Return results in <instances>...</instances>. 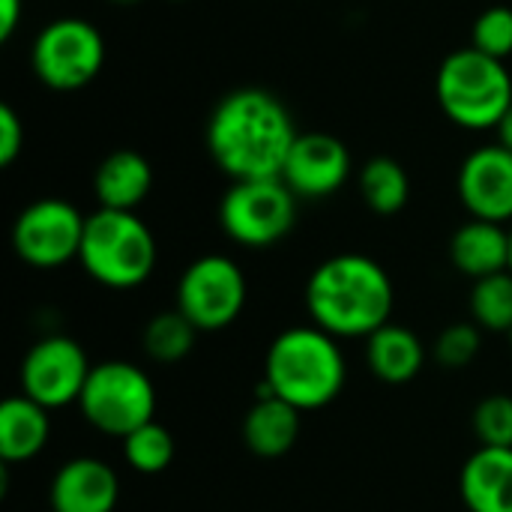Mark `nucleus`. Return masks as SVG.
I'll list each match as a JSON object with an SVG mask.
<instances>
[{
    "mask_svg": "<svg viewBox=\"0 0 512 512\" xmlns=\"http://www.w3.org/2000/svg\"><path fill=\"white\" fill-rule=\"evenodd\" d=\"M297 135L291 111L276 93L237 87L213 105L204 138L210 159L237 183L282 177Z\"/></svg>",
    "mask_w": 512,
    "mask_h": 512,
    "instance_id": "1",
    "label": "nucleus"
},
{
    "mask_svg": "<svg viewBox=\"0 0 512 512\" xmlns=\"http://www.w3.org/2000/svg\"><path fill=\"white\" fill-rule=\"evenodd\" d=\"M393 303L396 291L390 273L360 252H342L321 261L306 282L309 318L336 339H369L390 324Z\"/></svg>",
    "mask_w": 512,
    "mask_h": 512,
    "instance_id": "2",
    "label": "nucleus"
},
{
    "mask_svg": "<svg viewBox=\"0 0 512 512\" xmlns=\"http://www.w3.org/2000/svg\"><path fill=\"white\" fill-rule=\"evenodd\" d=\"M345 378L348 366L336 336L315 324L279 333L264 357V387L300 414L336 402Z\"/></svg>",
    "mask_w": 512,
    "mask_h": 512,
    "instance_id": "3",
    "label": "nucleus"
},
{
    "mask_svg": "<svg viewBox=\"0 0 512 512\" xmlns=\"http://www.w3.org/2000/svg\"><path fill=\"white\" fill-rule=\"evenodd\" d=\"M78 261L93 282L129 291L153 276L156 237L138 213L99 207L84 222Z\"/></svg>",
    "mask_w": 512,
    "mask_h": 512,
    "instance_id": "4",
    "label": "nucleus"
},
{
    "mask_svg": "<svg viewBox=\"0 0 512 512\" xmlns=\"http://www.w3.org/2000/svg\"><path fill=\"white\" fill-rule=\"evenodd\" d=\"M435 93L450 123L483 132L495 129L512 105V75L504 60L468 45L444 57L435 75Z\"/></svg>",
    "mask_w": 512,
    "mask_h": 512,
    "instance_id": "5",
    "label": "nucleus"
},
{
    "mask_svg": "<svg viewBox=\"0 0 512 512\" xmlns=\"http://www.w3.org/2000/svg\"><path fill=\"white\" fill-rule=\"evenodd\" d=\"M78 408L84 420L111 438H126L156 414V387L144 369L126 360H105L90 369Z\"/></svg>",
    "mask_w": 512,
    "mask_h": 512,
    "instance_id": "6",
    "label": "nucleus"
},
{
    "mask_svg": "<svg viewBox=\"0 0 512 512\" xmlns=\"http://www.w3.org/2000/svg\"><path fill=\"white\" fill-rule=\"evenodd\" d=\"M30 66L48 90H81L105 66V39L99 27L87 18H54L36 33L30 45Z\"/></svg>",
    "mask_w": 512,
    "mask_h": 512,
    "instance_id": "7",
    "label": "nucleus"
},
{
    "mask_svg": "<svg viewBox=\"0 0 512 512\" xmlns=\"http://www.w3.org/2000/svg\"><path fill=\"white\" fill-rule=\"evenodd\" d=\"M297 222V195L282 177L267 180H237L222 195L219 225L222 231L246 249L276 246L291 234Z\"/></svg>",
    "mask_w": 512,
    "mask_h": 512,
    "instance_id": "8",
    "label": "nucleus"
},
{
    "mask_svg": "<svg viewBox=\"0 0 512 512\" xmlns=\"http://www.w3.org/2000/svg\"><path fill=\"white\" fill-rule=\"evenodd\" d=\"M249 297L246 276L228 255L195 258L177 282V309L204 333L231 327Z\"/></svg>",
    "mask_w": 512,
    "mask_h": 512,
    "instance_id": "9",
    "label": "nucleus"
},
{
    "mask_svg": "<svg viewBox=\"0 0 512 512\" xmlns=\"http://www.w3.org/2000/svg\"><path fill=\"white\" fill-rule=\"evenodd\" d=\"M81 210L63 198H39L27 204L12 225L15 255L36 270H57L78 258L84 237Z\"/></svg>",
    "mask_w": 512,
    "mask_h": 512,
    "instance_id": "10",
    "label": "nucleus"
},
{
    "mask_svg": "<svg viewBox=\"0 0 512 512\" xmlns=\"http://www.w3.org/2000/svg\"><path fill=\"white\" fill-rule=\"evenodd\" d=\"M90 369L93 366L75 339L45 336L36 345H30V351L21 360V369H18L21 393L48 411L66 408L72 402L78 405L81 390L90 378Z\"/></svg>",
    "mask_w": 512,
    "mask_h": 512,
    "instance_id": "11",
    "label": "nucleus"
},
{
    "mask_svg": "<svg viewBox=\"0 0 512 512\" xmlns=\"http://www.w3.org/2000/svg\"><path fill=\"white\" fill-rule=\"evenodd\" d=\"M456 189L471 219L512 225V150L498 141L471 150L459 165Z\"/></svg>",
    "mask_w": 512,
    "mask_h": 512,
    "instance_id": "12",
    "label": "nucleus"
},
{
    "mask_svg": "<svg viewBox=\"0 0 512 512\" xmlns=\"http://www.w3.org/2000/svg\"><path fill=\"white\" fill-rule=\"evenodd\" d=\"M351 177V150L342 138L330 132H300L285 168L282 180L297 198H330Z\"/></svg>",
    "mask_w": 512,
    "mask_h": 512,
    "instance_id": "13",
    "label": "nucleus"
},
{
    "mask_svg": "<svg viewBox=\"0 0 512 512\" xmlns=\"http://www.w3.org/2000/svg\"><path fill=\"white\" fill-rule=\"evenodd\" d=\"M117 501V471L96 456H78L63 462L48 489L51 512H114Z\"/></svg>",
    "mask_w": 512,
    "mask_h": 512,
    "instance_id": "14",
    "label": "nucleus"
},
{
    "mask_svg": "<svg viewBox=\"0 0 512 512\" xmlns=\"http://www.w3.org/2000/svg\"><path fill=\"white\" fill-rule=\"evenodd\" d=\"M459 492L468 512H512V450L480 447L459 474Z\"/></svg>",
    "mask_w": 512,
    "mask_h": 512,
    "instance_id": "15",
    "label": "nucleus"
},
{
    "mask_svg": "<svg viewBox=\"0 0 512 512\" xmlns=\"http://www.w3.org/2000/svg\"><path fill=\"white\" fill-rule=\"evenodd\" d=\"M450 261L474 282L510 270V228L486 219H468L450 237Z\"/></svg>",
    "mask_w": 512,
    "mask_h": 512,
    "instance_id": "16",
    "label": "nucleus"
},
{
    "mask_svg": "<svg viewBox=\"0 0 512 512\" xmlns=\"http://www.w3.org/2000/svg\"><path fill=\"white\" fill-rule=\"evenodd\" d=\"M300 438V411L279 396H273L264 384L258 387L255 405L243 417V441L261 459H279L294 450Z\"/></svg>",
    "mask_w": 512,
    "mask_h": 512,
    "instance_id": "17",
    "label": "nucleus"
},
{
    "mask_svg": "<svg viewBox=\"0 0 512 512\" xmlns=\"http://www.w3.org/2000/svg\"><path fill=\"white\" fill-rule=\"evenodd\" d=\"M153 189V168L138 150L108 153L93 174V195L105 210H132L147 201Z\"/></svg>",
    "mask_w": 512,
    "mask_h": 512,
    "instance_id": "18",
    "label": "nucleus"
},
{
    "mask_svg": "<svg viewBox=\"0 0 512 512\" xmlns=\"http://www.w3.org/2000/svg\"><path fill=\"white\" fill-rule=\"evenodd\" d=\"M51 438L48 408L30 396H9L0 405V459L6 465L36 459Z\"/></svg>",
    "mask_w": 512,
    "mask_h": 512,
    "instance_id": "19",
    "label": "nucleus"
},
{
    "mask_svg": "<svg viewBox=\"0 0 512 512\" xmlns=\"http://www.w3.org/2000/svg\"><path fill=\"white\" fill-rule=\"evenodd\" d=\"M369 372L384 384H408L420 375L426 363V348L420 336L399 324H384L366 339Z\"/></svg>",
    "mask_w": 512,
    "mask_h": 512,
    "instance_id": "20",
    "label": "nucleus"
},
{
    "mask_svg": "<svg viewBox=\"0 0 512 512\" xmlns=\"http://www.w3.org/2000/svg\"><path fill=\"white\" fill-rule=\"evenodd\" d=\"M360 195L378 216H396L411 198V177L393 156H372L360 171Z\"/></svg>",
    "mask_w": 512,
    "mask_h": 512,
    "instance_id": "21",
    "label": "nucleus"
},
{
    "mask_svg": "<svg viewBox=\"0 0 512 512\" xmlns=\"http://www.w3.org/2000/svg\"><path fill=\"white\" fill-rule=\"evenodd\" d=\"M471 321L489 333H512V270L477 279L471 288Z\"/></svg>",
    "mask_w": 512,
    "mask_h": 512,
    "instance_id": "22",
    "label": "nucleus"
},
{
    "mask_svg": "<svg viewBox=\"0 0 512 512\" xmlns=\"http://www.w3.org/2000/svg\"><path fill=\"white\" fill-rule=\"evenodd\" d=\"M195 333L198 327L180 309L159 312L144 327V351L156 363H177L195 348Z\"/></svg>",
    "mask_w": 512,
    "mask_h": 512,
    "instance_id": "23",
    "label": "nucleus"
},
{
    "mask_svg": "<svg viewBox=\"0 0 512 512\" xmlns=\"http://www.w3.org/2000/svg\"><path fill=\"white\" fill-rule=\"evenodd\" d=\"M123 459L138 474H162L174 462V435L150 420L123 438Z\"/></svg>",
    "mask_w": 512,
    "mask_h": 512,
    "instance_id": "24",
    "label": "nucleus"
},
{
    "mask_svg": "<svg viewBox=\"0 0 512 512\" xmlns=\"http://www.w3.org/2000/svg\"><path fill=\"white\" fill-rule=\"evenodd\" d=\"M471 48L507 60L512 54V6H489L471 24Z\"/></svg>",
    "mask_w": 512,
    "mask_h": 512,
    "instance_id": "25",
    "label": "nucleus"
},
{
    "mask_svg": "<svg viewBox=\"0 0 512 512\" xmlns=\"http://www.w3.org/2000/svg\"><path fill=\"white\" fill-rule=\"evenodd\" d=\"M474 435L480 447H510L512 450V396L495 393L474 408Z\"/></svg>",
    "mask_w": 512,
    "mask_h": 512,
    "instance_id": "26",
    "label": "nucleus"
},
{
    "mask_svg": "<svg viewBox=\"0 0 512 512\" xmlns=\"http://www.w3.org/2000/svg\"><path fill=\"white\" fill-rule=\"evenodd\" d=\"M480 348H483V333L474 321L471 324H450L435 342V360L444 369H465L477 360Z\"/></svg>",
    "mask_w": 512,
    "mask_h": 512,
    "instance_id": "27",
    "label": "nucleus"
},
{
    "mask_svg": "<svg viewBox=\"0 0 512 512\" xmlns=\"http://www.w3.org/2000/svg\"><path fill=\"white\" fill-rule=\"evenodd\" d=\"M24 150V123L12 105H0V168H9Z\"/></svg>",
    "mask_w": 512,
    "mask_h": 512,
    "instance_id": "28",
    "label": "nucleus"
},
{
    "mask_svg": "<svg viewBox=\"0 0 512 512\" xmlns=\"http://www.w3.org/2000/svg\"><path fill=\"white\" fill-rule=\"evenodd\" d=\"M24 0H0V42H9L15 27L21 24Z\"/></svg>",
    "mask_w": 512,
    "mask_h": 512,
    "instance_id": "29",
    "label": "nucleus"
},
{
    "mask_svg": "<svg viewBox=\"0 0 512 512\" xmlns=\"http://www.w3.org/2000/svg\"><path fill=\"white\" fill-rule=\"evenodd\" d=\"M495 135H498V144H504L507 150H512V105L507 108V114L501 117V123L495 126Z\"/></svg>",
    "mask_w": 512,
    "mask_h": 512,
    "instance_id": "30",
    "label": "nucleus"
},
{
    "mask_svg": "<svg viewBox=\"0 0 512 512\" xmlns=\"http://www.w3.org/2000/svg\"><path fill=\"white\" fill-rule=\"evenodd\" d=\"M111 3H117V6H135V3H141V0H111Z\"/></svg>",
    "mask_w": 512,
    "mask_h": 512,
    "instance_id": "31",
    "label": "nucleus"
},
{
    "mask_svg": "<svg viewBox=\"0 0 512 512\" xmlns=\"http://www.w3.org/2000/svg\"><path fill=\"white\" fill-rule=\"evenodd\" d=\"M510 270H512V225H510Z\"/></svg>",
    "mask_w": 512,
    "mask_h": 512,
    "instance_id": "32",
    "label": "nucleus"
},
{
    "mask_svg": "<svg viewBox=\"0 0 512 512\" xmlns=\"http://www.w3.org/2000/svg\"><path fill=\"white\" fill-rule=\"evenodd\" d=\"M171 3H186V0H171Z\"/></svg>",
    "mask_w": 512,
    "mask_h": 512,
    "instance_id": "33",
    "label": "nucleus"
},
{
    "mask_svg": "<svg viewBox=\"0 0 512 512\" xmlns=\"http://www.w3.org/2000/svg\"><path fill=\"white\" fill-rule=\"evenodd\" d=\"M510 342H512V333H510Z\"/></svg>",
    "mask_w": 512,
    "mask_h": 512,
    "instance_id": "34",
    "label": "nucleus"
}]
</instances>
